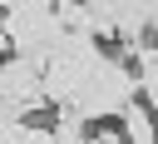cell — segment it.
Masks as SVG:
<instances>
[{
    "label": "cell",
    "mask_w": 158,
    "mask_h": 144,
    "mask_svg": "<svg viewBox=\"0 0 158 144\" xmlns=\"http://www.w3.org/2000/svg\"><path fill=\"white\" fill-rule=\"evenodd\" d=\"M0 55H10V40H5V25H0Z\"/></svg>",
    "instance_id": "5b68a950"
},
{
    "label": "cell",
    "mask_w": 158,
    "mask_h": 144,
    "mask_svg": "<svg viewBox=\"0 0 158 144\" xmlns=\"http://www.w3.org/2000/svg\"><path fill=\"white\" fill-rule=\"evenodd\" d=\"M49 134H54V144H84V139H89V134H84V119H79L74 109H64L59 124H54Z\"/></svg>",
    "instance_id": "3957f363"
},
{
    "label": "cell",
    "mask_w": 158,
    "mask_h": 144,
    "mask_svg": "<svg viewBox=\"0 0 158 144\" xmlns=\"http://www.w3.org/2000/svg\"><path fill=\"white\" fill-rule=\"evenodd\" d=\"M84 144H114V139H104V134H94V139H84Z\"/></svg>",
    "instance_id": "8992f818"
},
{
    "label": "cell",
    "mask_w": 158,
    "mask_h": 144,
    "mask_svg": "<svg viewBox=\"0 0 158 144\" xmlns=\"http://www.w3.org/2000/svg\"><path fill=\"white\" fill-rule=\"evenodd\" d=\"M10 144H54V134H49V124H15V134H10Z\"/></svg>",
    "instance_id": "277c9868"
},
{
    "label": "cell",
    "mask_w": 158,
    "mask_h": 144,
    "mask_svg": "<svg viewBox=\"0 0 158 144\" xmlns=\"http://www.w3.org/2000/svg\"><path fill=\"white\" fill-rule=\"evenodd\" d=\"M148 109L153 104H143V99H128L118 109V124H123V139L128 144H153V114Z\"/></svg>",
    "instance_id": "7a4b0ae2"
},
{
    "label": "cell",
    "mask_w": 158,
    "mask_h": 144,
    "mask_svg": "<svg viewBox=\"0 0 158 144\" xmlns=\"http://www.w3.org/2000/svg\"><path fill=\"white\" fill-rule=\"evenodd\" d=\"M0 99L20 104V114L49 109L44 94H40V65L25 60V55H0Z\"/></svg>",
    "instance_id": "6da1fadb"
}]
</instances>
